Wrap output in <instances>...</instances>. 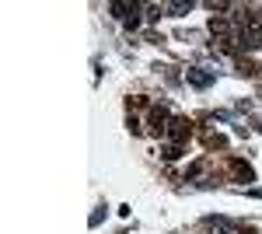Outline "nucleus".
Listing matches in <instances>:
<instances>
[{"instance_id": "obj_1", "label": "nucleus", "mask_w": 262, "mask_h": 234, "mask_svg": "<svg viewBox=\"0 0 262 234\" xmlns=\"http://www.w3.org/2000/svg\"><path fill=\"white\" fill-rule=\"evenodd\" d=\"M242 46H248V49H255V46H262V18L259 14H245V21L238 25V39Z\"/></svg>"}, {"instance_id": "obj_2", "label": "nucleus", "mask_w": 262, "mask_h": 234, "mask_svg": "<svg viewBox=\"0 0 262 234\" xmlns=\"http://www.w3.org/2000/svg\"><path fill=\"white\" fill-rule=\"evenodd\" d=\"M185 80H189L192 88H210V84H213V74L203 70V67H189V70H185Z\"/></svg>"}, {"instance_id": "obj_3", "label": "nucleus", "mask_w": 262, "mask_h": 234, "mask_svg": "<svg viewBox=\"0 0 262 234\" xmlns=\"http://www.w3.org/2000/svg\"><path fill=\"white\" fill-rule=\"evenodd\" d=\"M210 32H213V35H217V39H221L224 46H227V42H234V39H238V35L231 32V21H227V18H213V21H210Z\"/></svg>"}, {"instance_id": "obj_4", "label": "nucleus", "mask_w": 262, "mask_h": 234, "mask_svg": "<svg viewBox=\"0 0 262 234\" xmlns=\"http://www.w3.org/2000/svg\"><path fill=\"white\" fill-rule=\"evenodd\" d=\"M168 137L171 140H185L189 137V122H185V119H171V122H168Z\"/></svg>"}, {"instance_id": "obj_5", "label": "nucleus", "mask_w": 262, "mask_h": 234, "mask_svg": "<svg viewBox=\"0 0 262 234\" xmlns=\"http://www.w3.org/2000/svg\"><path fill=\"white\" fill-rule=\"evenodd\" d=\"M108 11L116 14V18H129V14H137V4H126V0H116V4H108Z\"/></svg>"}, {"instance_id": "obj_6", "label": "nucleus", "mask_w": 262, "mask_h": 234, "mask_svg": "<svg viewBox=\"0 0 262 234\" xmlns=\"http://www.w3.org/2000/svg\"><path fill=\"white\" fill-rule=\"evenodd\" d=\"M150 126H154V133H168V112L158 109V112L150 116Z\"/></svg>"}, {"instance_id": "obj_7", "label": "nucleus", "mask_w": 262, "mask_h": 234, "mask_svg": "<svg viewBox=\"0 0 262 234\" xmlns=\"http://www.w3.org/2000/svg\"><path fill=\"white\" fill-rule=\"evenodd\" d=\"M189 7H192L189 0H171V4H164V11H168V14H175V18H182V14H189Z\"/></svg>"}, {"instance_id": "obj_8", "label": "nucleus", "mask_w": 262, "mask_h": 234, "mask_svg": "<svg viewBox=\"0 0 262 234\" xmlns=\"http://www.w3.org/2000/svg\"><path fill=\"white\" fill-rule=\"evenodd\" d=\"M206 227H210V231H217V234H234V227H231L227 220H217V217H210V220H206Z\"/></svg>"}]
</instances>
